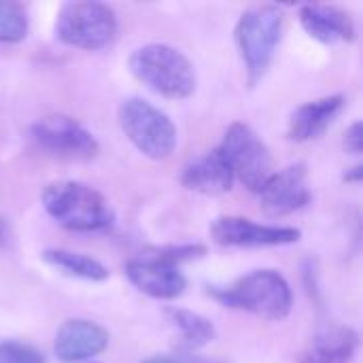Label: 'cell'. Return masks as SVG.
<instances>
[{
  "label": "cell",
  "mask_w": 363,
  "mask_h": 363,
  "mask_svg": "<svg viewBox=\"0 0 363 363\" xmlns=\"http://www.w3.org/2000/svg\"><path fill=\"white\" fill-rule=\"evenodd\" d=\"M43 204L47 215L70 232H104L115 223L108 200L94 187L79 181H55L45 187Z\"/></svg>",
  "instance_id": "cell-1"
},
{
  "label": "cell",
  "mask_w": 363,
  "mask_h": 363,
  "mask_svg": "<svg viewBox=\"0 0 363 363\" xmlns=\"http://www.w3.org/2000/svg\"><path fill=\"white\" fill-rule=\"evenodd\" d=\"M208 294L228 308L251 313L266 321H283L294 306V294L287 279L277 270H255L230 287H211Z\"/></svg>",
  "instance_id": "cell-2"
},
{
  "label": "cell",
  "mask_w": 363,
  "mask_h": 363,
  "mask_svg": "<svg viewBox=\"0 0 363 363\" xmlns=\"http://www.w3.org/2000/svg\"><path fill=\"white\" fill-rule=\"evenodd\" d=\"M130 72L151 91L168 100H185L196 91V70L177 47L151 43L136 49L128 60Z\"/></svg>",
  "instance_id": "cell-3"
},
{
  "label": "cell",
  "mask_w": 363,
  "mask_h": 363,
  "mask_svg": "<svg viewBox=\"0 0 363 363\" xmlns=\"http://www.w3.org/2000/svg\"><path fill=\"white\" fill-rule=\"evenodd\" d=\"M236 45L247 66L249 85H257L268 72L283 34V11L279 6H255L236 23Z\"/></svg>",
  "instance_id": "cell-4"
},
{
  "label": "cell",
  "mask_w": 363,
  "mask_h": 363,
  "mask_svg": "<svg viewBox=\"0 0 363 363\" xmlns=\"http://www.w3.org/2000/svg\"><path fill=\"white\" fill-rule=\"evenodd\" d=\"M117 15L115 11L96 0L66 2L55 19V36L74 49L98 51L117 38Z\"/></svg>",
  "instance_id": "cell-5"
},
{
  "label": "cell",
  "mask_w": 363,
  "mask_h": 363,
  "mask_svg": "<svg viewBox=\"0 0 363 363\" xmlns=\"http://www.w3.org/2000/svg\"><path fill=\"white\" fill-rule=\"evenodd\" d=\"M117 119L128 140L149 160H168L177 149V128L172 119L143 98H125Z\"/></svg>",
  "instance_id": "cell-6"
},
{
  "label": "cell",
  "mask_w": 363,
  "mask_h": 363,
  "mask_svg": "<svg viewBox=\"0 0 363 363\" xmlns=\"http://www.w3.org/2000/svg\"><path fill=\"white\" fill-rule=\"evenodd\" d=\"M217 149L228 162L234 179H238L247 189L255 194L274 174L268 147L247 123H232Z\"/></svg>",
  "instance_id": "cell-7"
},
{
  "label": "cell",
  "mask_w": 363,
  "mask_h": 363,
  "mask_svg": "<svg viewBox=\"0 0 363 363\" xmlns=\"http://www.w3.org/2000/svg\"><path fill=\"white\" fill-rule=\"evenodd\" d=\"M30 138L45 153L66 162H89L100 153L96 136L68 115H47L30 128Z\"/></svg>",
  "instance_id": "cell-8"
},
{
  "label": "cell",
  "mask_w": 363,
  "mask_h": 363,
  "mask_svg": "<svg viewBox=\"0 0 363 363\" xmlns=\"http://www.w3.org/2000/svg\"><path fill=\"white\" fill-rule=\"evenodd\" d=\"M211 236L223 247H283L300 240L302 232L289 225H262L245 217H219L211 225Z\"/></svg>",
  "instance_id": "cell-9"
},
{
  "label": "cell",
  "mask_w": 363,
  "mask_h": 363,
  "mask_svg": "<svg viewBox=\"0 0 363 363\" xmlns=\"http://www.w3.org/2000/svg\"><path fill=\"white\" fill-rule=\"evenodd\" d=\"M264 213L270 217H285L311 202L308 170L304 164H291L274 172L257 191Z\"/></svg>",
  "instance_id": "cell-10"
},
{
  "label": "cell",
  "mask_w": 363,
  "mask_h": 363,
  "mask_svg": "<svg viewBox=\"0 0 363 363\" xmlns=\"http://www.w3.org/2000/svg\"><path fill=\"white\" fill-rule=\"evenodd\" d=\"M125 277L140 294L155 300H174L183 296L187 287V279L177 266L155 259L147 253L125 264Z\"/></svg>",
  "instance_id": "cell-11"
},
{
  "label": "cell",
  "mask_w": 363,
  "mask_h": 363,
  "mask_svg": "<svg viewBox=\"0 0 363 363\" xmlns=\"http://www.w3.org/2000/svg\"><path fill=\"white\" fill-rule=\"evenodd\" d=\"M108 347V332L87 319H70L62 323L55 334L53 353L64 363H87L104 353Z\"/></svg>",
  "instance_id": "cell-12"
},
{
  "label": "cell",
  "mask_w": 363,
  "mask_h": 363,
  "mask_svg": "<svg viewBox=\"0 0 363 363\" xmlns=\"http://www.w3.org/2000/svg\"><path fill=\"white\" fill-rule=\"evenodd\" d=\"M181 183L189 191L202 196H221L228 194L234 185V174L223 160L219 149L206 151L185 164L181 172Z\"/></svg>",
  "instance_id": "cell-13"
},
{
  "label": "cell",
  "mask_w": 363,
  "mask_h": 363,
  "mask_svg": "<svg viewBox=\"0 0 363 363\" xmlns=\"http://www.w3.org/2000/svg\"><path fill=\"white\" fill-rule=\"evenodd\" d=\"M302 28L319 43H351L357 36L351 13L330 4H304L300 9Z\"/></svg>",
  "instance_id": "cell-14"
},
{
  "label": "cell",
  "mask_w": 363,
  "mask_h": 363,
  "mask_svg": "<svg viewBox=\"0 0 363 363\" xmlns=\"http://www.w3.org/2000/svg\"><path fill=\"white\" fill-rule=\"evenodd\" d=\"M345 104H347L345 96H325L298 106L289 119V128H287L289 140L306 143L319 138L330 128V123L340 115Z\"/></svg>",
  "instance_id": "cell-15"
},
{
  "label": "cell",
  "mask_w": 363,
  "mask_h": 363,
  "mask_svg": "<svg viewBox=\"0 0 363 363\" xmlns=\"http://www.w3.org/2000/svg\"><path fill=\"white\" fill-rule=\"evenodd\" d=\"M359 349V334L347 325L321 330L298 355V363H351Z\"/></svg>",
  "instance_id": "cell-16"
},
{
  "label": "cell",
  "mask_w": 363,
  "mask_h": 363,
  "mask_svg": "<svg viewBox=\"0 0 363 363\" xmlns=\"http://www.w3.org/2000/svg\"><path fill=\"white\" fill-rule=\"evenodd\" d=\"M43 259L47 264H51L53 268H57V270H62V272H66L70 277L83 279V281L100 283V281L108 279L106 266H102L94 257L81 255V253H72V251H66V249H49V251L43 253Z\"/></svg>",
  "instance_id": "cell-17"
},
{
  "label": "cell",
  "mask_w": 363,
  "mask_h": 363,
  "mask_svg": "<svg viewBox=\"0 0 363 363\" xmlns=\"http://www.w3.org/2000/svg\"><path fill=\"white\" fill-rule=\"evenodd\" d=\"M168 317L181 332V340L187 349H202L208 342H213L217 336L213 321L194 311L172 308V311H168Z\"/></svg>",
  "instance_id": "cell-18"
},
{
  "label": "cell",
  "mask_w": 363,
  "mask_h": 363,
  "mask_svg": "<svg viewBox=\"0 0 363 363\" xmlns=\"http://www.w3.org/2000/svg\"><path fill=\"white\" fill-rule=\"evenodd\" d=\"M30 19L23 4L13 0H0V43L13 45L28 36Z\"/></svg>",
  "instance_id": "cell-19"
},
{
  "label": "cell",
  "mask_w": 363,
  "mask_h": 363,
  "mask_svg": "<svg viewBox=\"0 0 363 363\" xmlns=\"http://www.w3.org/2000/svg\"><path fill=\"white\" fill-rule=\"evenodd\" d=\"M147 255L162 259L166 264H172L179 268L181 262H189V259H198L206 255V247L204 245H170V247H157V249H149Z\"/></svg>",
  "instance_id": "cell-20"
},
{
  "label": "cell",
  "mask_w": 363,
  "mask_h": 363,
  "mask_svg": "<svg viewBox=\"0 0 363 363\" xmlns=\"http://www.w3.org/2000/svg\"><path fill=\"white\" fill-rule=\"evenodd\" d=\"M0 363H45V355L17 340H2L0 342Z\"/></svg>",
  "instance_id": "cell-21"
},
{
  "label": "cell",
  "mask_w": 363,
  "mask_h": 363,
  "mask_svg": "<svg viewBox=\"0 0 363 363\" xmlns=\"http://www.w3.org/2000/svg\"><path fill=\"white\" fill-rule=\"evenodd\" d=\"M342 147L347 153H353V155H359L363 149V125L362 121H355L347 132H345V140H342Z\"/></svg>",
  "instance_id": "cell-22"
},
{
  "label": "cell",
  "mask_w": 363,
  "mask_h": 363,
  "mask_svg": "<svg viewBox=\"0 0 363 363\" xmlns=\"http://www.w3.org/2000/svg\"><path fill=\"white\" fill-rule=\"evenodd\" d=\"M363 177V168L357 164V166H353V168H349L345 174H342V181L345 183H359Z\"/></svg>",
  "instance_id": "cell-23"
},
{
  "label": "cell",
  "mask_w": 363,
  "mask_h": 363,
  "mask_svg": "<svg viewBox=\"0 0 363 363\" xmlns=\"http://www.w3.org/2000/svg\"><path fill=\"white\" fill-rule=\"evenodd\" d=\"M140 363H183V362L172 359V357H166V355H155V357H149V359H145V362H140Z\"/></svg>",
  "instance_id": "cell-24"
},
{
  "label": "cell",
  "mask_w": 363,
  "mask_h": 363,
  "mask_svg": "<svg viewBox=\"0 0 363 363\" xmlns=\"http://www.w3.org/2000/svg\"><path fill=\"white\" fill-rule=\"evenodd\" d=\"M6 221L4 219H0V242L2 245H6V240H9V232H6Z\"/></svg>",
  "instance_id": "cell-25"
},
{
  "label": "cell",
  "mask_w": 363,
  "mask_h": 363,
  "mask_svg": "<svg viewBox=\"0 0 363 363\" xmlns=\"http://www.w3.org/2000/svg\"><path fill=\"white\" fill-rule=\"evenodd\" d=\"M87 363H94V362H87Z\"/></svg>",
  "instance_id": "cell-26"
}]
</instances>
